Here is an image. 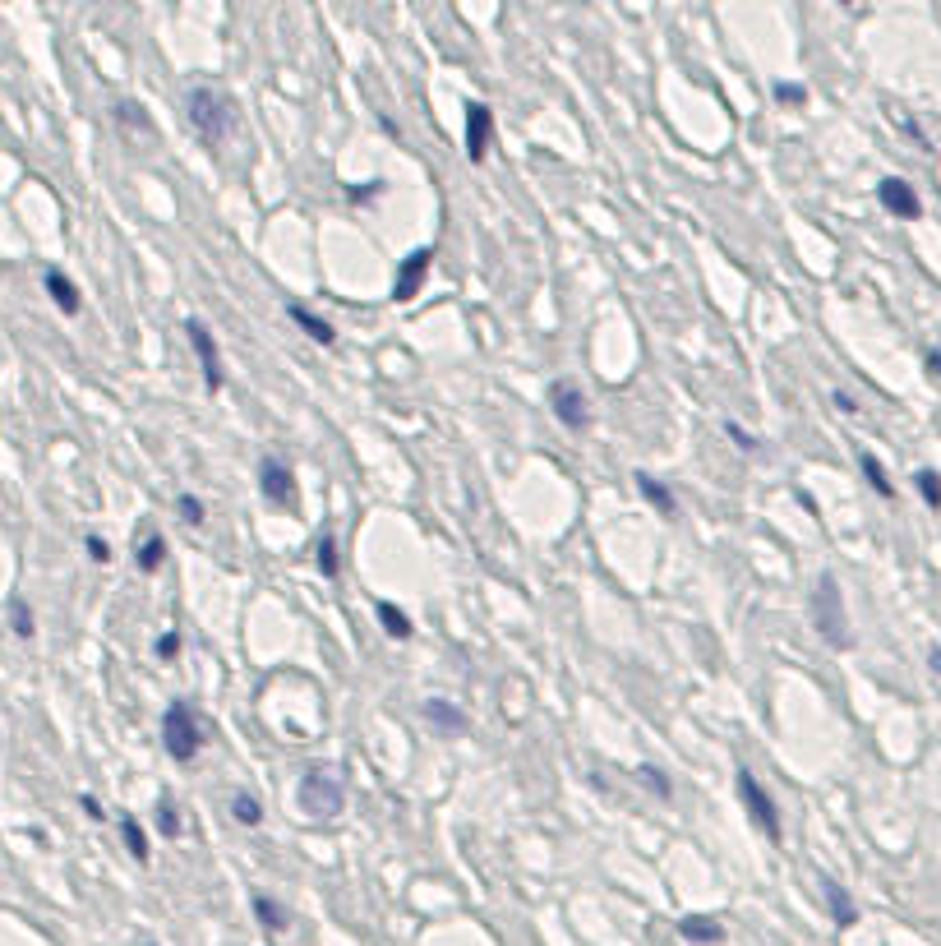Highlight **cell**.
I'll return each instance as SVG.
<instances>
[{
  "label": "cell",
  "instance_id": "4fadbf2b",
  "mask_svg": "<svg viewBox=\"0 0 941 946\" xmlns=\"http://www.w3.org/2000/svg\"><path fill=\"white\" fill-rule=\"evenodd\" d=\"M115 125H121L130 139H157V125H152V115H148V107H139V102H115Z\"/></svg>",
  "mask_w": 941,
  "mask_h": 946
},
{
  "label": "cell",
  "instance_id": "ba28073f",
  "mask_svg": "<svg viewBox=\"0 0 941 946\" xmlns=\"http://www.w3.org/2000/svg\"><path fill=\"white\" fill-rule=\"evenodd\" d=\"M549 407H554V420L563 425V430H586V420H591V411H586V393L577 379H554L549 383Z\"/></svg>",
  "mask_w": 941,
  "mask_h": 946
},
{
  "label": "cell",
  "instance_id": "603a6c76",
  "mask_svg": "<svg viewBox=\"0 0 941 946\" xmlns=\"http://www.w3.org/2000/svg\"><path fill=\"white\" fill-rule=\"evenodd\" d=\"M121 840H125V849H130V859L148 863V836H144L139 818H121Z\"/></svg>",
  "mask_w": 941,
  "mask_h": 946
},
{
  "label": "cell",
  "instance_id": "8d00e7d4",
  "mask_svg": "<svg viewBox=\"0 0 941 946\" xmlns=\"http://www.w3.org/2000/svg\"><path fill=\"white\" fill-rule=\"evenodd\" d=\"M928 374L941 379V352H928Z\"/></svg>",
  "mask_w": 941,
  "mask_h": 946
},
{
  "label": "cell",
  "instance_id": "8992f818",
  "mask_svg": "<svg viewBox=\"0 0 941 946\" xmlns=\"http://www.w3.org/2000/svg\"><path fill=\"white\" fill-rule=\"evenodd\" d=\"M738 799H743V808H748V818H753V826L757 832H767L771 840H780L784 832H780V813H775V799L761 789V781L753 776V771H738Z\"/></svg>",
  "mask_w": 941,
  "mask_h": 946
},
{
  "label": "cell",
  "instance_id": "7c38bea8",
  "mask_svg": "<svg viewBox=\"0 0 941 946\" xmlns=\"http://www.w3.org/2000/svg\"><path fill=\"white\" fill-rule=\"evenodd\" d=\"M679 937L693 946H720L724 942V923L716 914H683L679 919Z\"/></svg>",
  "mask_w": 941,
  "mask_h": 946
},
{
  "label": "cell",
  "instance_id": "2e32d148",
  "mask_svg": "<svg viewBox=\"0 0 941 946\" xmlns=\"http://www.w3.org/2000/svg\"><path fill=\"white\" fill-rule=\"evenodd\" d=\"M286 315H291V323H301V328H305V337H309V342H319V346H332V342H338V328H332L328 319H319V315H309L305 305H286Z\"/></svg>",
  "mask_w": 941,
  "mask_h": 946
},
{
  "label": "cell",
  "instance_id": "484cf974",
  "mask_svg": "<svg viewBox=\"0 0 941 946\" xmlns=\"http://www.w3.org/2000/svg\"><path fill=\"white\" fill-rule=\"evenodd\" d=\"M314 564H319L323 577H338V540L323 536L319 545H314Z\"/></svg>",
  "mask_w": 941,
  "mask_h": 946
},
{
  "label": "cell",
  "instance_id": "44dd1931",
  "mask_svg": "<svg viewBox=\"0 0 941 946\" xmlns=\"http://www.w3.org/2000/svg\"><path fill=\"white\" fill-rule=\"evenodd\" d=\"M134 564H139V573H157L167 564V540L162 536H144V545H134Z\"/></svg>",
  "mask_w": 941,
  "mask_h": 946
},
{
  "label": "cell",
  "instance_id": "cb8c5ba5",
  "mask_svg": "<svg viewBox=\"0 0 941 946\" xmlns=\"http://www.w3.org/2000/svg\"><path fill=\"white\" fill-rule=\"evenodd\" d=\"M231 818L241 822V826H259V822H264V803L254 799V795H245V789H241V795L231 799Z\"/></svg>",
  "mask_w": 941,
  "mask_h": 946
},
{
  "label": "cell",
  "instance_id": "74e56055",
  "mask_svg": "<svg viewBox=\"0 0 941 946\" xmlns=\"http://www.w3.org/2000/svg\"><path fill=\"white\" fill-rule=\"evenodd\" d=\"M928 665H932V674H941V647L928 651Z\"/></svg>",
  "mask_w": 941,
  "mask_h": 946
},
{
  "label": "cell",
  "instance_id": "4316f807",
  "mask_svg": "<svg viewBox=\"0 0 941 946\" xmlns=\"http://www.w3.org/2000/svg\"><path fill=\"white\" fill-rule=\"evenodd\" d=\"M914 486H918V494H924L928 508H941V476H937V471H918Z\"/></svg>",
  "mask_w": 941,
  "mask_h": 946
},
{
  "label": "cell",
  "instance_id": "4dcf8cb0",
  "mask_svg": "<svg viewBox=\"0 0 941 946\" xmlns=\"http://www.w3.org/2000/svg\"><path fill=\"white\" fill-rule=\"evenodd\" d=\"M152 655H157V661H175V655H181V632L171 628V632L157 637V642H152Z\"/></svg>",
  "mask_w": 941,
  "mask_h": 946
},
{
  "label": "cell",
  "instance_id": "f1b7e54d",
  "mask_svg": "<svg viewBox=\"0 0 941 946\" xmlns=\"http://www.w3.org/2000/svg\"><path fill=\"white\" fill-rule=\"evenodd\" d=\"M10 624H14L19 637H33V632H37V628H33V610H28L24 601H19V595L10 601Z\"/></svg>",
  "mask_w": 941,
  "mask_h": 946
},
{
  "label": "cell",
  "instance_id": "e575fe53",
  "mask_svg": "<svg viewBox=\"0 0 941 946\" xmlns=\"http://www.w3.org/2000/svg\"><path fill=\"white\" fill-rule=\"evenodd\" d=\"M831 402H835V411H845V416H854V411H858V402H854L850 393H840V389L831 393Z\"/></svg>",
  "mask_w": 941,
  "mask_h": 946
},
{
  "label": "cell",
  "instance_id": "d6986e66",
  "mask_svg": "<svg viewBox=\"0 0 941 946\" xmlns=\"http://www.w3.org/2000/svg\"><path fill=\"white\" fill-rule=\"evenodd\" d=\"M249 905H254V919L264 923V933H286V929H291V914H286L282 905L272 900V896H264V892H259V896H254Z\"/></svg>",
  "mask_w": 941,
  "mask_h": 946
},
{
  "label": "cell",
  "instance_id": "277c9868",
  "mask_svg": "<svg viewBox=\"0 0 941 946\" xmlns=\"http://www.w3.org/2000/svg\"><path fill=\"white\" fill-rule=\"evenodd\" d=\"M296 803H301L305 818H338L346 808V785L338 776V766H309L301 776Z\"/></svg>",
  "mask_w": 941,
  "mask_h": 946
},
{
  "label": "cell",
  "instance_id": "8fae6325",
  "mask_svg": "<svg viewBox=\"0 0 941 946\" xmlns=\"http://www.w3.org/2000/svg\"><path fill=\"white\" fill-rule=\"evenodd\" d=\"M877 199H881V208H887L891 218H905V222H914L918 212H924V204H918V195H914V185L900 181V176L881 181V185H877Z\"/></svg>",
  "mask_w": 941,
  "mask_h": 946
},
{
  "label": "cell",
  "instance_id": "83f0119b",
  "mask_svg": "<svg viewBox=\"0 0 941 946\" xmlns=\"http://www.w3.org/2000/svg\"><path fill=\"white\" fill-rule=\"evenodd\" d=\"M175 513H181V523H185V527H204V499L181 494V499H175Z\"/></svg>",
  "mask_w": 941,
  "mask_h": 946
},
{
  "label": "cell",
  "instance_id": "d6a6232c",
  "mask_svg": "<svg viewBox=\"0 0 941 946\" xmlns=\"http://www.w3.org/2000/svg\"><path fill=\"white\" fill-rule=\"evenodd\" d=\"M775 102H784V107H790V102H808V88L780 79V84H775Z\"/></svg>",
  "mask_w": 941,
  "mask_h": 946
},
{
  "label": "cell",
  "instance_id": "d590c367",
  "mask_svg": "<svg viewBox=\"0 0 941 946\" xmlns=\"http://www.w3.org/2000/svg\"><path fill=\"white\" fill-rule=\"evenodd\" d=\"M78 803H84V813H88L93 822H102V818H107V813H102V803H97L93 795H84V799H78Z\"/></svg>",
  "mask_w": 941,
  "mask_h": 946
},
{
  "label": "cell",
  "instance_id": "5b68a950",
  "mask_svg": "<svg viewBox=\"0 0 941 946\" xmlns=\"http://www.w3.org/2000/svg\"><path fill=\"white\" fill-rule=\"evenodd\" d=\"M259 494H264V504H272V508H291V513L301 508L296 471H291L282 457H264L259 462Z\"/></svg>",
  "mask_w": 941,
  "mask_h": 946
},
{
  "label": "cell",
  "instance_id": "3957f363",
  "mask_svg": "<svg viewBox=\"0 0 941 946\" xmlns=\"http://www.w3.org/2000/svg\"><path fill=\"white\" fill-rule=\"evenodd\" d=\"M812 628L821 632V642L845 651L850 647V614H845V595H840L835 573H821L817 577V591H812Z\"/></svg>",
  "mask_w": 941,
  "mask_h": 946
},
{
  "label": "cell",
  "instance_id": "d4e9b609",
  "mask_svg": "<svg viewBox=\"0 0 941 946\" xmlns=\"http://www.w3.org/2000/svg\"><path fill=\"white\" fill-rule=\"evenodd\" d=\"M157 832H162L167 840H175V836L185 832V822H181V808H175L171 799H162V803H157Z\"/></svg>",
  "mask_w": 941,
  "mask_h": 946
},
{
  "label": "cell",
  "instance_id": "52a82bcc",
  "mask_svg": "<svg viewBox=\"0 0 941 946\" xmlns=\"http://www.w3.org/2000/svg\"><path fill=\"white\" fill-rule=\"evenodd\" d=\"M185 337H190V346H194V356H199L204 389H208V393H222V383H227V374H222V352H218V342H212L208 323H204V319H185Z\"/></svg>",
  "mask_w": 941,
  "mask_h": 946
},
{
  "label": "cell",
  "instance_id": "836d02e7",
  "mask_svg": "<svg viewBox=\"0 0 941 946\" xmlns=\"http://www.w3.org/2000/svg\"><path fill=\"white\" fill-rule=\"evenodd\" d=\"M88 558H93V564H111V545H107L102 536H88Z\"/></svg>",
  "mask_w": 941,
  "mask_h": 946
},
{
  "label": "cell",
  "instance_id": "e0dca14e",
  "mask_svg": "<svg viewBox=\"0 0 941 946\" xmlns=\"http://www.w3.org/2000/svg\"><path fill=\"white\" fill-rule=\"evenodd\" d=\"M821 892H827V905H831V919L840 923V929H854L858 923V905L850 900V892L840 882H821Z\"/></svg>",
  "mask_w": 941,
  "mask_h": 946
},
{
  "label": "cell",
  "instance_id": "f546056e",
  "mask_svg": "<svg viewBox=\"0 0 941 946\" xmlns=\"http://www.w3.org/2000/svg\"><path fill=\"white\" fill-rule=\"evenodd\" d=\"M724 434H730V443H734L738 453H757V443H761L757 434H748V430H743L738 420H724Z\"/></svg>",
  "mask_w": 941,
  "mask_h": 946
},
{
  "label": "cell",
  "instance_id": "6da1fadb",
  "mask_svg": "<svg viewBox=\"0 0 941 946\" xmlns=\"http://www.w3.org/2000/svg\"><path fill=\"white\" fill-rule=\"evenodd\" d=\"M185 115H190V130L199 134V139H204L208 148H222V144L231 139V134H235V125H241V111H235V98H231V93H222V88H212V84L190 88Z\"/></svg>",
  "mask_w": 941,
  "mask_h": 946
},
{
  "label": "cell",
  "instance_id": "f35d334b",
  "mask_svg": "<svg viewBox=\"0 0 941 946\" xmlns=\"http://www.w3.org/2000/svg\"><path fill=\"white\" fill-rule=\"evenodd\" d=\"M148 946H157V942H148Z\"/></svg>",
  "mask_w": 941,
  "mask_h": 946
},
{
  "label": "cell",
  "instance_id": "ffe728a7",
  "mask_svg": "<svg viewBox=\"0 0 941 946\" xmlns=\"http://www.w3.org/2000/svg\"><path fill=\"white\" fill-rule=\"evenodd\" d=\"M375 614H379L383 632H388V637H398V642H406V637L416 632V628H411V614H406V610H398L392 601H379V605H375Z\"/></svg>",
  "mask_w": 941,
  "mask_h": 946
},
{
  "label": "cell",
  "instance_id": "5bb4252c",
  "mask_svg": "<svg viewBox=\"0 0 941 946\" xmlns=\"http://www.w3.org/2000/svg\"><path fill=\"white\" fill-rule=\"evenodd\" d=\"M42 282H47V296L56 300V310H61V315H78V305H84V300H78V286L61 273V268H47Z\"/></svg>",
  "mask_w": 941,
  "mask_h": 946
},
{
  "label": "cell",
  "instance_id": "30bf717a",
  "mask_svg": "<svg viewBox=\"0 0 941 946\" xmlns=\"http://www.w3.org/2000/svg\"><path fill=\"white\" fill-rule=\"evenodd\" d=\"M489 144H494V111H489L485 102H471L466 107V158L485 162Z\"/></svg>",
  "mask_w": 941,
  "mask_h": 946
},
{
  "label": "cell",
  "instance_id": "1f68e13d",
  "mask_svg": "<svg viewBox=\"0 0 941 946\" xmlns=\"http://www.w3.org/2000/svg\"><path fill=\"white\" fill-rule=\"evenodd\" d=\"M637 776H641V785H646V789H656L660 799H670V795H674V785L664 781V771H656V766H641Z\"/></svg>",
  "mask_w": 941,
  "mask_h": 946
},
{
  "label": "cell",
  "instance_id": "9a60e30c",
  "mask_svg": "<svg viewBox=\"0 0 941 946\" xmlns=\"http://www.w3.org/2000/svg\"><path fill=\"white\" fill-rule=\"evenodd\" d=\"M425 721L435 725V729H443V735H462V729H466V711L453 707L448 698H435V702H425Z\"/></svg>",
  "mask_w": 941,
  "mask_h": 946
},
{
  "label": "cell",
  "instance_id": "7a4b0ae2",
  "mask_svg": "<svg viewBox=\"0 0 941 946\" xmlns=\"http://www.w3.org/2000/svg\"><path fill=\"white\" fill-rule=\"evenodd\" d=\"M204 744H208V729H204V721H199V711L175 698V702L162 711V748H167V758L185 766V762L199 758Z\"/></svg>",
  "mask_w": 941,
  "mask_h": 946
},
{
  "label": "cell",
  "instance_id": "7402d4cb",
  "mask_svg": "<svg viewBox=\"0 0 941 946\" xmlns=\"http://www.w3.org/2000/svg\"><path fill=\"white\" fill-rule=\"evenodd\" d=\"M858 467H863V476H868V486H872L881 499H895V486H891L887 467H881V462H877V453H858Z\"/></svg>",
  "mask_w": 941,
  "mask_h": 946
},
{
  "label": "cell",
  "instance_id": "ac0fdd59",
  "mask_svg": "<svg viewBox=\"0 0 941 946\" xmlns=\"http://www.w3.org/2000/svg\"><path fill=\"white\" fill-rule=\"evenodd\" d=\"M633 480H637V490H641V499H646V504H651V508H656L660 517H674V513H679V504H674V494H670V490H664V486H660V480H656V476H646V471H637Z\"/></svg>",
  "mask_w": 941,
  "mask_h": 946
},
{
  "label": "cell",
  "instance_id": "9c48e42d",
  "mask_svg": "<svg viewBox=\"0 0 941 946\" xmlns=\"http://www.w3.org/2000/svg\"><path fill=\"white\" fill-rule=\"evenodd\" d=\"M429 268H435V249H411V255L398 263V278H392V300H416L420 286L429 278Z\"/></svg>",
  "mask_w": 941,
  "mask_h": 946
}]
</instances>
